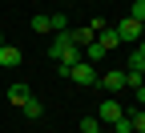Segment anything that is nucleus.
<instances>
[{"mask_svg": "<svg viewBox=\"0 0 145 133\" xmlns=\"http://www.w3.org/2000/svg\"><path fill=\"white\" fill-rule=\"evenodd\" d=\"M48 56H52L57 65L69 69V65H77V61H81V48L69 41V32H57V36H52V45H48Z\"/></svg>", "mask_w": 145, "mask_h": 133, "instance_id": "1", "label": "nucleus"}, {"mask_svg": "<svg viewBox=\"0 0 145 133\" xmlns=\"http://www.w3.org/2000/svg\"><path fill=\"white\" fill-rule=\"evenodd\" d=\"M97 89H105V93H121V89H125V73H121V69H105V73H97Z\"/></svg>", "mask_w": 145, "mask_h": 133, "instance_id": "3", "label": "nucleus"}, {"mask_svg": "<svg viewBox=\"0 0 145 133\" xmlns=\"http://www.w3.org/2000/svg\"><path fill=\"white\" fill-rule=\"evenodd\" d=\"M0 45H4V32H0Z\"/></svg>", "mask_w": 145, "mask_h": 133, "instance_id": "16", "label": "nucleus"}, {"mask_svg": "<svg viewBox=\"0 0 145 133\" xmlns=\"http://www.w3.org/2000/svg\"><path fill=\"white\" fill-rule=\"evenodd\" d=\"M97 133H109V125H101V129H97Z\"/></svg>", "mask_w": 145, "mask_h": 133, "instance_id": "15", "label": "nucleus"}, {"mask_svg": "<svg viewBox=\"0 0 145 133\" xmlns=\"http://www.w3.org/2000/svg\"><path fill=\"white\" fill-rule=\"evenodd\" d=\"M20 61H24V56H20L16 45H0V65H4V69H16Z\"/></svg>", "mask_w": 145, "mask_h": 133, "instance_id": "7", "label": "nucleus"}, {"mask_svg": "<svg viewBox=\"0 0 145 133\" xmlns=\"http://www.w3.org/2000/svg\"><path fill=\"white\" fill-rule=\"evenodd\" d=\"M125 117H129L133 133H145V113H141V109H129V113H125Z\"/></svg>", "mask_w": 145, "mask_h": 133, "instance_id": "11", "label": "nucleus"}, {"mask_svg": "<svg viewBox=\"0 0 145 133\" xmlns=\"http://www.w3.org/2000/svg\"><path fill=\"white\" fill-rule=\"evenodd\" d=\"M93 41H97V45H101L105 52H109V48H117V45H121V41H117V32H113V28H101V32L93 36Z\"/></svg>", "mask_w": 145, "mask_h": 133, "instance_id": "8", "label": "nucleus"}, {"mask_svg": "<svg viewBox=\"0 0 145 133\" xmlns=\"http://www.w3.org/2000/svg\"><path fill=\"white\" fill-rule=\"evenodd\" d=\"M141 28H145V24H137V20H129V16H125V20H121L113 32H117V41H129V45H137V41H141Z\"/></svg>", "mask_w": 145, "mask_h": 133, "instance_id": "4", "label": "nucleus"}, {"mask_svg": "<svg viewBox=\"0 0 145 133\" xmlns=\"http://www.w3.org/2000/svg\"><path fill=\"white\" fill-rule=\"evenodd\" d=\"M32 97V89L24 85V81H16V85H8V105H16V109H20L24 101Z\"/></svg>", "mask_w": 145, "mask_h": 133, "instance_id": "6", "label": "nucleus"}, {"mask_svg": "<svg viewBox=\"0 0 145 133\" xmlns=\"http://www.w3.org/2000/svg\"><path fill=\"white\" fill-rule=\"evenodd\" d=\"M20 109H24V117H28V121H40V117H44V105H40V101H32V97H28Z\"/></svg>", "mask_w": 145, "mask_h": 133, "instance_id": "10", "label": "nucleus"}, {"mask_svg": "<svg viewBox=\"0 0 145 133\" xmlns=\"http://www.w3.org/2000/svg\"><path fill=\"white\" fill-rule=\"evenodd\" d=\"M121 117H125L121 101H101V109H97V121H101V125H113V121H121Z\"/></svg>", "mask_w": 145, "mask_h": 133, "instance_id": "5", "label": "nucleus"}, {"mask_svg": "<svg viewBox=\"0 0 145 133\" xmlns=\"http://www.w3.org/2000/svg\"><path fill=\"white\" fill-rule=\"evenodd\" d=\"M69 41L77 45V48H85V45H93V28H72V32H69Z\"/></svg>", "mask_w": 145, "mask_h": 133, "instance_id": "9", "label": "nucleus"}, {"mask_svg": "<svg viewBox=\"0 0 145 133\" xmlns=\"http://www.w3.org/2000/svg\"><path fill=\"white\" fill-rule=\"evenodd\" d=\"M48 24H52V32H69V16H65V12H52Z\"/></svg>", "mask_w": 145, "mask_h": 133, "instance_id": "12", "label": "nucleus"}, {"mask_svg": "<svg viewBox=\"0 0 145 133\" xmlns=\"http://www.w3.org/2000/svg\"><path fill=\"white\" fill-rule=\"evenodd\" d=\"M32 32H52V24H48V16H44V12H36V16H32Z\"/></svg>", "mask_w": 145, "mask_h": 133, "instance_id": "13", "label": "nucleus"}, {"mask_svg": "<svg viewBox=\"0 0 145 133\" xmlns=\"http://www.w3.org/2000/svg\"><path fill=\"white\" fill-rule=\"evenodd\" d=\"M61 77H69L72 85H81V89H89V85H97V65H89V61H77V65H61Z\"/></svg>", "mask_w": 145, "mask_h": 133, "instance_id": "2", "label": "nucleus"}, {"mask_svg": "<svg viewBox=\"0 0 145 133\" xmlns=\"http://www.w3.org/2000/svg\"><path fill=\"white\" fill-rule=\"evenodd\" d=\"M77 129H81V133H97V129H101V121H97V117H85Z\"/></svg>", "mask_w": 145, "mask_h": 133, "instance_id": "14", "label": "nucleus"}]
</instances>
